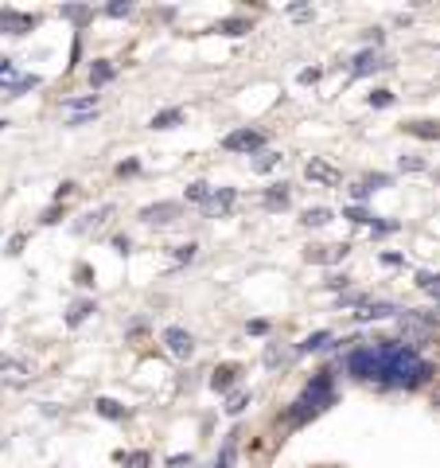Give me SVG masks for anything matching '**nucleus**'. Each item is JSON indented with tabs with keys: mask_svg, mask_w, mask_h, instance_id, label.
Instances as JSON below:
<instances>
[{
	"mask_svg": "<svg viewBox=\"0 0 440 468\" xmlns=\"http://www.w3.org/2000/svg\"><path fill=\"white\" fill-rule=\"evenodd\" d=\"M351 371H355V379H370V383L382 386H405V390L432 379V367L402 339H378L374 348H358L351 355Z\"/></svg>",
	"mask_w": 440,
	"mask_h": 468,
	"instance_id": "obj_1",
	"label": "nucleus"
},
{
	"mask_svg": "<svg viewBox=\"0 0 440 468\" xmlns=\"http://www.w3.org/2000/svg\"><path fill=\"white\" fill-rule=\"evenodd\" d=\"M327 402H332V371H320L308 386H304V394L297 398V406L288 410L285 421H297V425H300V421L316 418V414H320Z\"/></svg>",
	"mask_w": 440,
	"mask_h": 468,
	"instance_id": "obj_2",
	"label": "nucleus"
},
{
	"mask_svg": "<svg viewBox=\"0 0 440 468\" xmlns=\"http://www.w3.org/2000/svg\"><path fill=\"white\" fill-rule=\"evenodd\" d=\"M222 148H230V153H262V148H265V133H257V129L227 133V137H222Z\"/></svg>",
	"mask_w": 440,
	"mask_h": 468,
	"instance_id": "obj_3",
	"label": "nucleus"
},
{
	"mask_svg": "<svg viewBox=\"0 0 440 468\" xmlns=\"http://www.w3.org/2000/svg\"><path fill=\"white\" fill-rule=\"evenodd\" d=\"M164 344L176 359H191V355H195V339H191V332H183V328H167Z\"/></svg>",
	"mask_w": 440,
	"mask_h": 468,
	"instance_id": "obj_4",
	"label": "nucleus"
},
{
	"mask_svg": "<svg viewBox=\"0 0 440 468\" xmlns=\"http://www.w3.org/2000/svg\"><path fill=\"white\" fill-rule=\"evenodd\" d=\"M27 27H36V16H24V12H8V8H0V32H4V36H24Z\"/></svg>",
	"mask_w": 440,
	"mask_h": 468,
	"instance_id": "obj_5",
	"label": "nucleus"
},
{
	"mask_svg": "<svg viewBox=\"0 0 440 468\" xmlns=\"http://www.w3.org/2000/svg\"><path fill=\"white\" fill-rule=\"evenodd\" d=\"M172 219H179V207L176 203H148L141 207V223H152V227H160V223H172Z\"/></svg>",
	"mask_w": 440,
	"mask_h": 468,
	"instance_id": "obj_6",
	"label": "nucleus"
},
{
	"mask_svg": "<svg viewBox=\"0 0 440 468\" xmlns=\"http://www.w3.org/2000/svg\"><path fill=\"white\" fill-rule=\"evenodd\" d=\"M304 172H308V180H316V183H343V176H339V168H332V164H323V160H308L304 164Z\"/></svg>",
	"mask_w": 440,
	"mask_h": 468,
	"instance_id": "obj_7",
	"label": "nucleus"
},
{
	"mask_svg": "<svg viewBox=\"0 0 440 468\" xmlns=\"http://www.w3.org/2000/svg\"><path fill=\"white\" fill-rule=\"evenodd\" d=\"M234 199H238V192H234V188H222V192H214L211 199H207V203H202V211H207V215H227L230 207H234Z\"/></svg>",
	"mask_w": 440,
	"mask_h": 468,
	"instance_id": "obj_8",
	"label": "nucleus"
},
{
	"mask_svg": "<svg viewBox=\"0 0 440 468\" xmlns=\"http://www.w3.org/2000/svg\"><path fill=\"white\" fill-rule=\"evenodd\" d=\"M386 67V59H382L378 51H362V55H355V63H351V74H374Z\"/></svg>",
	"mask_w": 440,
	"mask_h": 468,
	"instance_id": "obj_9",
	"label": "nucleus"
},
{
	"mask_svg": "<svg viewBox=\"0 0 440 468\" xmlns=\"http://www.w3.org/2000/svg\"><path fill=\"white\" fill-rule=\"evenodd\" d=\"M405 133H413V137H428V141H440V121H409Z\"/></svg>",
	"mask_w": 440,
	"mask_h": 468,
	"instance_id": "obj_10",
	"label": "nucleus"
},
{
	"mask_svg": "<svg viewBox=\"0 0 440 468\" xmlns=\"http://www.w3.org/2000/svg\"><path fill=\"white\" fill-rule=\"evenodd\" d=\"M109 78H113V63H94V67H90V86H106Z\"/></svg>",
	"mask_w": 440,
	"mask_h": 468,
	"instance_id": "obj_11",
	"label": "nucleus"
},
{
	"mask_svg": "<svg viewBox=\"0 0 440 468\" xmlns=\"http://www.w3.org/2000/svg\"><path fill=\"white\" fill-rule=\"evenodd\" d=\"M179 121H183L179 109H160V113L152 118V129H172V125H179Z\"/></svg>",
	"mask_w": 440,
	"mask_h": 468,
	"instance_id": "obj_12",
	"label": "nucleus"
},
{
	"mask_svg": "<svg viewBox=\"0 0 440 468\" xmlns=\"http://www.w3.org/2000/svg\"><path fill=\"white\" fill-rule=\"evenodd\" d=\"M288 203V183H273L265 192V207H285Z\"/></svg>",
	"mask_w": 440,
	"mask_h": 468,
	"instance_id": "obj_13",
	"label": "nucleus"
},
{
	"mask_svg": "<svg viewBox=\"0 0 440 468\" xmlns=\"http://www.w3.org/2000/svg\"><path fill=\"white\" fill-rule=\"evenodd\" d=\"M97 414H102V418H125L129 410L121 406V402H113V398H97Z\"/></svg>",
	"mask_w": 440,
	"mask_h": 468,
	"instance_id": "obj_14",
	"label": "nucleus"
},
{
	"mask_svg": "<svg viewBox=\"0 0 440 468\" xmlns=\"http://www.w3.org/2000/svg\"><path fill=\"white\" fill-rule=\"evenodd\" d=\"M327 219H332L327 207H312V211H304V227H323Z\"/></svg>",
	"mask_w": 440,
	"mask_h": 468,
	"instance_id": "obj_15",
	"label": "nucleus"
},
{
	"mask_svg": "<svg viewBox=\"0 0 440 468\" xmlns=\"http://www.w3.org/2000/svg\"><path fill=\"white\" fill-rule=\"evenodd\" d=\"M234 375H238V367H218V371H214V379H211V386H214V390H227Z\"/></svg>",
	"mask_w": 440,
	"mask_h": 468,
	"instance_id": "obj_16",
	"label": "nucleus"
},
{
	"mask_svg": "<svg viewBox=\"0 0 440 468\" xmlns=\"http://www.w3.org/2000/svg\"><path fill=\"white\" fill-rule=\"evenodd\" d=\"M218 32H222V36H246V32H250V24H246V20H222V24H218Z\"/></svg>",
	"mask_w": 440,
	"mask_h": 468,
	"instance_id": "obj_17",
	"label": "nucleus"
},
{
	"mask_svg": "<svg viewBox=\"0 0 440 468\" xmlns=\"http://www.w3.org/2000/svg\"><path fill=\"white\" fill-rule=\"evenodd\" d=\"M207 199H211V188H207L202 180L187 188V203H207Z\"/></svg>",
	"mask_w": 440,
	"mask_h": 468,
	"instance_id": "obj_18",
	"label": "nucleus"
},
{
	"mask_svg": "<svg viewBox=\"0 0 440 468\" xmlns=\"http://www.w3.org/2000/svg\"><path fill=\"white\" fill-rule=\"evenodd\" d=\"M390 312H402V309H393V304H370L367 312H358L362 320H378V316H390Z\"/></svg>",
	"mask_w": 440,
	"mask_h": 468,
	"instance_id": "obj_19",
	"label": "nucleus"
},
{
	"mask_svg": "<svg viewBox=\"0 0 440 468\" xmlns=\"http://www.w3.org/2000/svg\"><path fill=\"white\" fill-rule=\"evenodd\" d=\"M246 402H250V394H246V390H242V394H230L227 398V414H230V418H234V414H242V410H246Z\"/></svg>",
	"mask_w": 440,
	"mask_h": 468,
	"instance_id": "obj_20",
	"label": "nucleus"
},
{
	"mask_svg": "<svg viewBox=\"0 0 440 468\" xmlns=\"http://www.w3.org/2000/svg\"><path fill=\"white\" fill-rule=\"evenodd\" d=\"M323 344H332V336H327V332H316V336H308L300 344V351H316V348H323Z\"/></svg>",
	"mask_w": 440,
	"mask_h": 468,
	"instance_id": "obj_21",
	"label": "nucleus"
},
{
	"mask_svg": "<svg viewBox=\"0 0 440 468\" xmlns=\"http://www.w3.org/2000/svg\"><path fill=\"white\" fill-rule=\"evenodd\" d=\"M32 86H39V78H36V74H24V78H20V82H12V90H8V98L24 94V90H32Z\"/></svg>",
	"mask_w": 440,
	"mask_h": 468,
	"instance_id": "obj_22",
	"label": "nucleus"
},
{
	"mask_svg": "<svg viewBox=\"0 0 440 468\" xmlns=\"http://www.w3.org/2000/svg\"><path fill=\"white\" fill-rule=\"evenodd\" d=\"M277 160H281V156H273V153L253 156V172H269V168H277Z\"/></svg>",
	"mask_w": 440,
	"mask_h": 468,
	"instance_id": "obj_23",
	"label": "nucleus"
},
{
	"mask_svg": "<svg viewBox=\"0 0 440 468\" xmlns=\"http://www.w3.org/2000/svg\"><path fill=\"white\" fill-rule=\"evenodd\" d=\"M417 285H421V289H428V293H437V297H440V274H421V277H417Z\"/></svg>",
	"mask_w": 440,
	"mask_h": 468,
	"instance_id": "obj_24",
	"label": "nucleus"
},
{
	"mask_svg": "<svg viewBox=\"0 0 440 468\" xmlns=\"http://www.w3.org/2000/svg\"><path fill=\"white\" fill-rule=\"evenodd\" d=\"M94 102H97L94 94H86V98H67L62 106H67V109H94Z\"/></svg>",
	"mask_w": 440,
	"mask_h": 468,
	"instance_id": "obj_25",
	"label": "nucleus"
},
{
	"mask_svg": "<svg viewBox=\"0 0 440 468\" xmlns=\"http://www.w3.org/2000/svg\"><path fill=\"white\" fill-rule=\"evenodd\" d=\"M90 312H94V304H78V309L67 312V324H78V320H86V316H90Z\"/></svg>",
	"mask_w": 440,
	"mask_h": 468,
	"instance_id": "obj_26",
	"label": "nucleus"
},
{
	"mask_svg": "<svg viewBox=\"0 0 440 468\" xmlns=\"http://www.w3.org/2000/svg\"><path fill=\"white\" fill-rule=\"evenodd\" d=\"M370 106H374V109L393 106V94H390V90H374V94H370Z\"/></svg>",
	"mask_w": 440,
	"mask_h": 468,
	"instance_id": "obj_27",
	"label": "nucleus"
},
{
	"mask_svg": "<svg viewBox=\"0 0 440 468\" xmlns=\"http://www.w3.org/2000/svg\"><path fill=\"white\" fill-rule=\"evenodd\" d=\"M402 172H425V160L421 156H402Z\"/></svg>",
	"mask_w": 440,
	"mask_h": 468,
	"instance_id": "obj_28",
	"label": "nucleus"
},
{
	"mask_svg": "<svg viewBox=\"0 0 440 468\" xmlns=\"http://www.w3.org/2000/svg\"><path fill=\"white\" fill-rule=\"evenodd\" d=\"M347 219H351V223H370V211H362V207H347Z\"/></svg>",
	"mask_w": 440,
	"mask_h": 468,
	"instance_id": "obj_29",
	"label": "nucleus"
},
{
	"mask_svg": "<svg viewBox=\"0 0 440 468\" xmlns=\"http://www.w3.org/2000/svg\"><path fill=\"white\" fill-rule=\"evenodd\" d=\"M62 16H71V20H86V16H90V8H86V4H78V8H74V4H67V8H62Z\"/></svg>",
	"mask_w": 440,
	"mask_h": 468,
	"instance_id": "obj_30",
	"label": "nucleus"
},
{
	"mask_svg": "<svg viewBox=\"0 0 440 468\" xmlns=\"http://www.w3.org/2000/svg\"><path fill=\"white\" fill-rule=\"evenodd\" d=\"M129 468H148V453H132V456H121Z\"/></svg>",
	"mask_w": 440,
	"mask_h": 468,
	"instance_id": "obj_31",
	"label": "nucleus"
},
{
	"mask_svg": "<svg viewBox=\"0 0 440 468\" xmlns=\"http://www.w3.org/2000/svg\"><path fill=\"white\" fill-rule=\"evenodd\" d=\"M246 332H250V336H262V332H269V320H250Z\"/></svg>",
	"mask_w": 440,
	"mask_h": 468,
	"instance_id": "obj_32",
	"label": "nucleus"
},
{
	"mask_svg": "<svg viewBox=\"0 0 440 468\" xmlns=\"http://www.w3.org/2000/svg\"><path fill=\"white\" fill-rule=\"evenodd\" d=\"M141 168V164H137V160H125V164H117V176H132V172Z\"/></svg>",
	"mask_w": 440,
	"mask_h": 468,
	"instance_id": "obj_33",
	"label": "nucleus"
},
{
	"mask_svg": "<svg viewBox=\"0 0 440 468\" xmlns=\"http://www.w3.org/2000/svg\"><path fill=\"white\" fill-rule=\"evenodd\" d=\"M183 465H191V453H179V456H172V460H167V468H183Z\"/></svg>",
	"mask_w": 440,
	"mask_h": 468,
	"instance_id": "obj_34",
	"label": "nucleus"
},
{
	"mask_svg": "<svg viewBox=\"0 0 440 468\" xmlns=\"http://www.w3.org/2000/svg\"><path fill=\"white\" fill-rule=\"evenodd\" d=\"M106 12H109V16H129V4H109Z\"/></svg>",
	"mask_w": 440,
	"mask_h": 468,
	"instance_id": "obj_35",
	"label": "nucleus"
},
{
	"mask_svg": "<svg viewBox=\"0 0 440 468\" xmlns=\"http://www.w3.org/2000/svg\"><path fill=\"white\" fill-rule=\"evenodd\" d=\"M78 59H82V39H74V47H71V67H74Z\"/></svg>",
	"mask_w": 440,
	"mask_h": 468,
	"instance_id": "obj_36",
	"label": "nucleus"
},
{
	"mask_svg": "<svg viewBox=\"0 0 440 468\" xmlns=\"http://www.w3.org/2000/svg\"><path fill=\"white\" fill-rule=\"evenodd\" d=\"M0 74H12V63L8 59H0Z\"/></svg>",
	"mask_w": 440,
	"mask_h": 468,
	"instance_id": "obj_37",
	"label": "nucleus"
},
{
	"mask_svg": "<svg viewBox=\"0 0 440 468\" xmlns=\"http://www.w3.org/2000/svg\"><path fill=\"white\" fill-rule=\"evenodd\" d=\"M0 367H12V359H8V355H0Z\"/></svg>",
	"mask_w": 440,
	"mask_h": 468,
	"instance_id": "obj_38",
	"label": "nucleus"
},
{
	"mask_svg": "<svg viewBox=\"0 0 440 468\" xmlns=\"http://www.w3.org/2000/svg\"><path fill=\"white\" fill-rule=\"evenodd\" d=\"M437 406H440V394H437Z\"/></svg>",
	"mask_w": 440,
	"mask_h": 468,
	"instance_id": "obj_39",
	"label": "nucleus"
}]
</instances>
